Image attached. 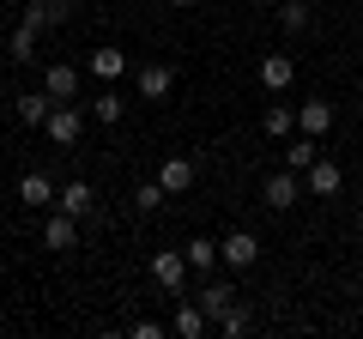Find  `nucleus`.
I'll return each mask as SVG.
<instances>
[{
    "label": "nucleus",
    "instance_id": "obj_1",
    "mask_svg": "<svg viewBox=\"0 0 363 339\" xmlns=\"http://www.w3.org/2000/svg\"><path fill=\"white\" fill-rule=\"evenodd\" d=\"M188 273H194V267H188V255H182V248H157V255H152V285L169 291V297H182Z\"/></svg>",
    "mask_w": 363,
    "mask_h": 339
},
{
    "label": "nucleus",
    "instance_id": "obj_2",
    "mask_svg": "<svg viewBox=\"0 0 363 339\" xmlns=\"http://www.w3.org/2000/svg\"><path fill=\"white\" fill-rule=\"evenodd\" d=\"M43 133H49L61 152H73V145L85 140V116H79L73 104H55V109H49V121H43Z\"/></svg>",
    "mask_w": 363,
    "mask_h": 339
},
{
    "label": "nucleus",
    "instance_id": "obj_3",
    "mask_svg": "<svg viewBox=\"0 0 363 339\" xmlns=\"http://www.w3.org/2000/svg\"><path fill=\"white\" fill-rule=\"evenodd\" d=\"M303 194H309V188H303V176H297V170H279V176H267V182H260V200H267L272 212H291Z\"/></svg>",
    "mask_w": 363,
    "mask_h": 339
},
{
    "label": "nucleus",
    "instance_id": "obj_4",
    "mask_svg": "<svg viewBox=\"0 0 363 339\" xmlns=\"http://www.w3.org/2000/svg\"><path fill=\"white\" fill-rule=\"evenodd\" d=\"M133 85H140V97H145V104H164V97L176 91V67H164V61H145L140 73H133Z\"/></svg>",
    "mask_w": 363,
    "mask_h": 339
},
{
    "label": "nucleus",
    "instance_id": "obj_5",
    "mask_svg": "<svg viewBox=\"0 0 363 339\" xmlns=\"http://www.w3.org/2000/svg\"><path fill=\"white\" fill-rule=\"evenodd\" d=\"M303 188H309V194H315V200H333V194H339V188H345V170H339V164H333V157H315V164H309V170H303Z\"/></svg>",
    "mask_w": 363,
    "mask_h": 339
},
{
    "label": "nucleus",
    "instance_id": "obj_6",
    "mask_svg": "<svg viewBox=\"0 0 363 339\" xmlns=\"http://www.w3.org/2000/svg\"><path fill=\"white\" fill-rule=\"evenodd\" d=\"M218 255H224V267H236V273H248V267L260 261V236H248V230H230L218 243Z\"/></svg>",
    "mask_w": 363,
    "mask_h": 339
},
{
    "label": "nucleus",
    "instance_id": "obj_7",
    "mask_svg": "<svg viewBox=\"0 0 363 339\" xmlns=\"http://www.w3.org/2000/svg\"><path fill=\"white\" fill-rule=\"evenodd\" d=\"M55 194H61V188H55L43 170H25V176H18V206L43 212V206H55Z\"/></svg>",
    "mask_w": 363,
    "mask_h": 339
},
{
    "label": "nucleus",
    "instance_id": "obj_8",
    "mask_svg": "<svg viewBox=\"0 0 363 339\" xmlns=\"http://www.w3.org/2000/svg\"><path fill=\"white\" fill-rule=\"evenodd\" d=\"M43 91H49L55 104H73V97H79V67L49 61V67H43Z\"/></svg>",
    "mask_w": 363,
    "mask_h": 339
},
{
    "label": "nucleus",
    "instance_id": "obj_9",
    "mask_svg": "<svg viewBox=\"0 0 363 339\" xmlns=\"http://www.w3.org/2000/svg\"><path fill=\"white\" fill-rule=\"evenodd\" d=\"M169 333H176V339H206V333H212V315L200 309L194 297H182V309H176V321H169Z\"/></svg>",
    "mask_w": 363,
    "mask_h": 339
},
{
    "label": "nucleus",
    "instance_id": "obj_10",
    "mask_svg": "<svg viewBox=\"0 0 363 339\" xmlns=\"http://www.w3.org/2000/svg\"><path fill=\"white\" fill-rule=\"evenodd\" d=\"M194 157H164V164H157V182H164V194L176 200V194H188V188H194Z\"/></svg>",
    "mask_w": 363,
    "mask_h": 339
},
{
    "label": "nucleus",
    "instance_id": "obj_11",
    "mask_svg": "<svg viewBox=\"0 0 363 339\" xmlns=\"http://www.w3.org/2000/svg\"><path fill=\"white\" fill-rule=\"evenodd\" d=\"M85 73H91V79H104V85H116V79L128 73V55H121L116 43H109V49H91V55H85Z\"/></svg>",
    "mask_w": 363,
    "mask_h": 339
},
{
    "label": "nucleus",
    "instance_id": "obj_12",
    "mask_svg": "<svg viewBox=\"0 0 363 339\" xmlns=\"http://www.w3.org/2000/svg\"><path fill=\"white\" fill-rule=\"evenodd\" d=\"M55 206H61V212H73V218H97V194H91V182H61Z\"/></svg>",
    "mask_w": 363,
    "mask_h": 339
},
{
    "label": "nucleus",
    "instance_id": "obj_13",
    "mask_svg": "<svg viewBox=\"0 0 363 339\" xmlns=\"http://www.w3.org/2000/svg\"><path fill=\"white\" fill-rule=\"evenodd\" d=\"M43 243H49V248H61V255H67V248H79V218L55 206V218L43 224Z\"/></svg>",
    "mask_w": 363,
    "mask_h": 339
},
{
    "label": "nucleus",
    "instance_id": "obj_14",
    "mask_svg": "<svg viewBox=\"0 0 363 339\" xmlns=\"http://www.w3.org/2000/svg\"><path fill=\"white\" fill-rule=\"evenodd\" d=\"M67 18H73L67 0H30L25 6V25H37V30H55V25H67Z\"/></svg>",
    "mask_w": 363,
    "mask_h": 339
},
{
    "label": "nucleus",
    "instance_id": "obj_15",
    "mask_svg": "<svg viewBox=\"0 0 363 339\" xmlns=\"http://www.w3.org/2000/svg\"><path fill=\"white\" fill-rule=\"evenodd\" d=\"M297 128L321 140V133L333 128V104H327V97H309V104H297Z\"/></svg>",
    "mask_w": 363,
    "mask_h": 339
},
{
    "label": "nucleus",
    "instance_id": "obj_16",
    "mask_svg": "<svg viewBox=\"0 0 363 339\" xmlns=\"http://www.w3.org/2000/svg\"><path fill=\"white\" fill-rule=\"evenodd\" d=\"M291 79H297V61L291 55H260V85L267 91H285Z\"/></svg>",
    "mask_w": 363,
    "mask_h": 339
},
{
    "label": "nucleus",
    "instance_id": "obj_17",
    "mask_svg": "<svg viewBox=\"0 0 363 339\" xmlns=\"http://www.w3.org/2000/svg\"><path fill=\"white\" fill-rule=\"evenodd\" d=\"M260 128H267V140H291L297 133V104H267Z\"/></svg>",
    "mask_w": 363,
    "mask_h": 339
},
{
    "label": "nucleus",
    "instance_id": "obj_18",
    "mask_svg": "<svg viewBox=\"0 0 363 339\" xmlns=\"http://www.w3.org/2000/svg\"><path fill=\"white\" fill-rule=\"evenodd\" d=\"M13 104H18V121H25V128H43L49 109H55V97H49V91H18Z\"/></svg>",
    "mask_w": 363,
    "mask_h": 339
},
{
    "label": "nucleus",
    "instance_id": "obj_19",
    "mask_svg": "<svg viewBox=\"0 0 363 339\" xmlns=\"http://www.w3.org/2000/svg\"><path fill=\"white\" fill-rule=\"evenodd\" d=\"M194 303H200V309L212 315V327H218V315H224V309L236 303V285H224V279H206V291H200Z\"/></svg>",
    "mask_w": 363,
    "mask_h": 339
},
{
    "label": "nucleus",
    "instance_id": "obj_20",
    "mask_svg": "<svg viewBox=\"0 0 363 339\" xmlns=\"http://www.w3.org/2000/svg\"><path fill=\"white\" fill-rule=\"evenodd\" d=\"M309 25H315L309 0H279V30H285V37H303Z\"/></svg>",
    "mask_w": 363,
    "mask_h": 339
},
{
    "label": "nucleus",
    "instance_id": "obj_21",
    "mask_svg": "<svg viewBox=\"0 0 363 339\" xmlns=\"http://www.w3.org/2000/svg\"><path fill=\"white\" fill-rule=\"evenodd\" d=\"M315 157H321V140H315V133H297V140L285 145V170H297V176L315 164Z\"/></svg>",
    "mask_w": 363,
    "mask_h": 339
},
{
    "label": "nucleus",
    "instance_id": "obj_22",
    "mask_svg": "<svg viewBox=\"0 0 363 339\" xmlns=\"http://www.w3.org/2000/svg\"><path fill=\"white\" fill-rule=\"evenodd\" d=\"M248 327H255V309H248V303H242V297H236V303H230V309H224V315H218V333H224V339H242V333H248Z\"/></svg>",
    "mask_w": 363,
    "mask_h": 339
},
{
    "label": "nucleus",
    "instance_id": "obj_23",
    "mask_svg": "<svg viewBox=\"0 0 363 339\" xmlns=\"http://www.w3.org/2000/svg\"><path fill=\"white\" fill-rule=\"evenodd\" d=\"M182 255H188V267H194V273H212V267L224 261V255H218V243H212V236H194V243L182 248Z\"/></svg>",
    "mask_w": 363,
    "mask_h": 339
},
{
    "label": "nucleus",
    "instance_id": "obj_24",
    "mask_svg": "<svg viewBox=\"0 0 363 339\" xmlns=\"http://www.w3.org/2000/svg\"><path fill=\"white\" fill-rule=\"evenodd\" d=\"M121 116H128V97H116V91H104V97H91V121H104V128H116Z\"/></svg>",
    "mask_w": 363,
    "mask_h": 339
},
{
    "label": "nucleus",
    "instance_id": "obj_25",
    "mask_svg": "<svg viewBox=\"0 0 363 339\" xmlns=\"http://www.w3.org/2000/svg\"><path fill=\"white\" fill-rule=\"evenodd\" d=\"M37 37H43V30L18 18V25H13V43H6V49H13V61H37Z\"/></svg>",
    "mask_w": 363,
    "mask_h": 339
},
{
    "label": "nucleus",
    "instance_id": "obj_26",
    "mask_svg": "<svg viewBox=\"0 0 363 339\" xmlns=\"http://www.w3.org/2000/svg\"><path fill=\"white\" fill-rule=\"evenodd\" d=\"M164 182H140V188H133V212H157V206H164Z\"/></svg>",
    "mask_w": 363,
    "mask_h": 339
},
{
    "label": "nucleus",
    "instance_id": "obj_27",
    "mask_svg": "<svg viewBox=\"0 0 363 339\" xmlns=\"http://www.w3.org/2000/svg\"><path fill=\"white\" fill-rule=\"evenodd\" d=\"M357 230H363V200H357Z\"/></svg>",
    "mask_w": 363,
    "mask_h": 339
},
{
    "label": "nucleus",
    "instance_id": "obj_28",
    "mask_svg": "<svg viewBox=\"0 0 363 339\" xmlns=\"http://www.w3.org/2000/svg\"><path fill=\"white\" fill-rule=\"evenodd\" d=\"M169 6H194V0H169Z\"/></svg>",
    "mask_w": 363,
    "mask_h": 339
},
{
    "label": "nucleus",
    "instance_id": "obj_29",
    "mask_svg": "<svg viewBox=\"0 0 363 339\" xmlns=\"http://www.w3.org/2000/svg\"><path fill=\"white\" fill-rule=\"evenodd\" d=\"M255 6H279V0H255Z\"/></svg>",
    "mask_w": 363,
    "mask_h": 339
}]
</instances>
